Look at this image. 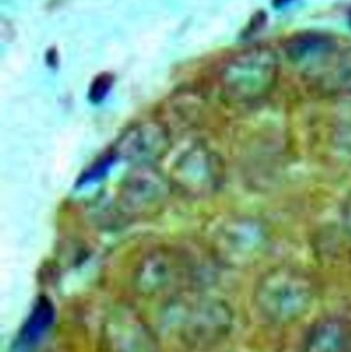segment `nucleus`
<instances>
[{"instance_id": "4", "label": "nucleus", "mask_w": 351, "mask_h": 352, "mask_svg": "<svg viewBox=\"0 0 351 352\" xmlns=\"http://www.w3.org/2000/svg\"><path fill=\"white\" fill-rule=\"evenodd\" d=\"M132 283L142 297L166 298L168 301L190 291L194 283V265L179 250L156 248L136 265Z\"/></svg>"}, {"instance_id": "9", "label": "nucleus", "mask_w": 351, "mask_h": 352, "mask_svg": "<svg viewBox=\"0 0 351 352\" xmlns=\"http://www.w3.org/2000/svg\"><path fill=\"white\" fill-rule=\"evenodd\" d=\"M267 243L263 226L249 217H236L220 228L216 238L218 252L235 261L253 260Z\"/></svg>"}, {"instance_id": "7", "label": "nucleus", "mask_w": 351, "mask_h": 352, "mask_svg": "<svg viewBox=\"0 0 351 352\" xmlns=\"http://www.w3.org/2000/svg\"><path fill=\"white\" fill-rule=\"evenodd\" d=\"M171 148L168 128L158 120L134 124L117 138L113 148L115 158L134 167L155 166Z\"/></svg>"}, {"instance_id": "6", "label": "nucleus", "mask_w": 351, "mask_h": 352, "mask_svg": "<svg viewBox=\"0 0 351 352\" xmlns=\"http://www.w3.org/2000/svg\"><path fill=\"white\" fill-rule=\"evenodd\" d=\"M220 157L202 144H194L179 155L171 169L172 188L189 198H205L214 194L224 182Z\"/></svg>"}, {"instance_id": "11", "label": "nucleus", "mask_w": 351, "mask_h": 352, "mask_svg": "<svg viewBox=\"0 0 351 352\" xmlns=\"http://www.w3.org/2000/svg\"><path fill=\"white\" fill-rule=\"evenodd\" d=\"M55 320V308L49 298L41 296L19 333L18 351L27 352L45 338Z\"/></svg>"}, {"instance_id": "5", "label": "nucleus", "mask_w": 351, "mask_h": 352, "mask_svg": "<svg viewBox=\"0 0 351 352\" xmlns=\"http://www.w3.org/2000/svg\"><path fill=\"white\" fill-rule=\"evenodd\" d=\"M172 190L170 179L155 166L134 167L117 190L115 204L122 217L148 219L164 209Z\"/></svg>"}, {"instance_id": "2", "label": "nucleus", "mask_w": 351, "mask_h": 352, "mask_svg": "<svg viewBox=\"0 0 351 352\" xmlns=\"http://www.w3.org/2000/svg\"><path fill=\"white\" fill-rule=\"evenodd\" d=\"M315 298L311 277L301 269L284 265L264 273L253 294L260 314L278 324H292L302 318L310 310Z\"/></svg>"}, {"instance_id": "14", "label": "nucleus", "mask_w": 351, "mask_h": 352, "mask_svg": "<svg viewBox=\"0 0 351 352\" xmlns=\"http://www.w3.org/2000/svg\"><path fill=\"white\" fill-rule=\"evenodd\" d=\"M294 0H273V6L275 8H282L290 4Z\"/></svg>"}, {"instance_id": "15", "label": "nucleus", "mask_w": 351, "mask_h": 352, "mask_svg": "<svg viewBox=\"0 0 351 352\" xmlns=\"http://www.w3.org/2000/svg\"><path fill=\"white\" fill-rule=\"evenodd\" d=\"M350 23H351V16H350Z\"/></svg>"}, {"instance_id": "8", "label": "nucleus", "mask_w": 351, "mask_h": 352, "mask_svg": "<svg viewBox=\"0 0 351 352\" xmlns=\"http://www.w3.org/2000/svg\"><path fill=\"white\" fill-rule=\"evenodd\" d=\"M102 340L105 352H159L150 329L129 308H117L107 316Z\"/></svg>"}, {"instance_id": "3", "label": "nucleus", "mask_w": 351, "mask_h": 352, "mask_svg": "<svg viewBox=\"0 0 351 352\" xmlns=\"http://www.w3.org/2000/svg\"><path fill=\"white\" fill-rule=\"evenodd\" d=\"M280 74V59L266 45H253L233 55L218 76L220 91L236 103L257 102L273 91Z\"/></svg>"}, {"instance_id": "1", "label": "nucleus", "mask_w": 351, "mask_h": 352, "mask_svg": "<svg viewBox=\"0 0 351 352\" xmlns=\"http://www.w3.org/2000/svg\"><path fill=\"white\" fill-rule=\"evenodd\" d=\"M232 324V311L224 302L188 292L166 301L161 318L163 332L190 351H205L222 342Z\"/></svg>"}, {"instance_id": "13", "label": "nucleus", "mask_w": 351, "mask_h": 352, "mask_svg": "<svg viewBox=\"0 0 351 352\" xmlns=\"http://www.w3.org/2000/svg\"><path fill=\"white\" fill-rule=\"evenodd\" d=\"M341 221L344 230L351 238V192L344 199L341 207Z\"/></svg>"}, {"instance_id": "12", "label": "nucleus", "mask_w": 351, "mask_h": 352, "mask_svg": "<svg viewBox=\"0 0 351 352\" xmlns=\"http://www.w3.org/2000/svg\"><path fill=\"white\" fill-rule=\"evenodd\" d=\"M113 85V76L111 74H100L91 84L89 98L93 103H100L111 92Z\"/></svg>"}, {"instance_id": "10", "label": "nucleus", "mask_w": 351, "mask_h": 352, "mask_svg": "<svg viewBox=\"0 0 351 352\" xmlns=\"http://www.w3.org/2000/svg\"><path fill=\"white\" fill-rule=\"evenodd\" d=\"M303 352H351V324L338 316H328L313 324Z\"/></svg>"}]
</instances>
